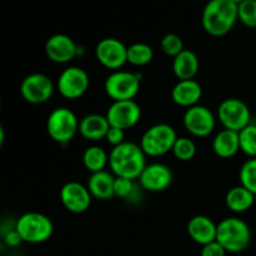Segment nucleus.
<instances>
[{
  "mask_svg": "<svg viewBox=\"0 0 256 256\" xmlns=\"http://www.w3.org/2000/svg\"><path fill=\"white\" fill-rule=\"evenodd\" d=\"M146 166V155L140 145L125 142L109 152V168L118 178L136 180Z\"/></svg>",
  "mask_w": 256,
  "mask_h": 256,
  "instance_id": "nucleus-1",
  "label": "nucleus"
},
{
  "mask_svg": "<svg viewBox=\"0 0 256 256\" xmlns=\"http://www.w3.org/2000/svg\"><path fill=\"white\" fill-rule=\"evenodd\" d=\"M238 20V5L232 0H209L202 10V28L212 36L229 34Z\"/></svg>",
  "mask_w": 256,
  "mask_h": 256,
  "instance_id": "nucleus-2",
  "label": "nucleus"
},
{
  "mask_svg": "<svg viewBox=\"0 0 256 256\" xmlns=\"http://www.w3.org/2000/svg\"><path fill=\"white\" fill-rule=\"evenodd\" d=\"M216 242L226 252L239 254L245 252L252 242L250 226L239 218H225L218 224Z\"/></svg>",
  "mask_w": 256,
  "mask_h": 256,
  "instance_id": "nucleus-3",
  "label": "nucleus"
},
{
  "mask_svg": "<svg viewBox=\"0 0 256 256\" xmlns=\"http://www.w3.org/2000/svg\"><path fill=\"white\" fill-rule=\"evenodd\" d=\"M178 138L176 130L172 125L160 122L145 130L139 145L146 156H162L172 152Z\"/></svg>",
  "mask_w": 256,
  "mask_h": 256,
  "instance_id": "nucleus-4",
  "label": "nucleus"
},
{
  "mask_svg": "<svg viewBox=\"0 0 256 256\" xmlns=\"http://www.w3.org/2000/svg\"><path fill=\"white\" fill-rule=\"evenodd\" d=\"M15 230L24 242L42 244L48 242L54 232V225L49 216L42 212H25L18 219Z\"/></svg>",
  "mask_w": 256,
  "mask_h": 256,
  "instance_id": "nucleus-5",
  "label": "nucleus"
},
{
  "mask_svg": "<svg viewBox=\"0 0 256 256\" xmlns=\"http://www.w3.org/2000/svg\"><path fill=\"white\" fill-rule=\"evenodd\" d=\"M142 75L138 72L116 70L108 75L104 82V90L112 102L134 100L140 92Z\"/></svg>",
  "mask_w": 256,
  "mask_h": 256,
  "instance_id": "nucleus-6",
  "label": "nucleus"
},
{
  "mask_svg": "<svg viewBox=\"0 0 256 256\" xmlns=\"http://www.w3.org/2000/svg\"><path fill=\"white\" fill-rule=\"evenodd\" d=\"M46 132L55 142L68 144L79 132V120L68 108H56L48 116Z\"/></svg>",
  "mask_w": 256,
  "mask_h": 256,
  "instance_id": "nucleus-7",
  "label": "nucleus"
},
{
  "mask_svg": "<svg viewBox=\"0 0 256 256\" xmlns=\"http://www.w3.org/2000/svg\"><path fill=\"white\" fill-rule=\"evenodd\" d=\"M218 119L224 129L242 132L252 124V112L249 106L238 98H228L218 106Z\"/></svg>",
  "mask_w": 256,
  "mask_h": 256,
  "instance_id": "nucleus-8",
  "label": "nucleus"
},
{
  "mask_svg": "<svg viewBox=\"0 0 256 256\" xmlns=\"http://www.w3.org/2000/svg\"><path fill=\"white\" fill-rule=\"evenodd\" d=\"M90 78L86 70L80 66H69L60 72L56 82L59 94L68 100H76L88 92Z\"/></svg>",
  "mask_w": 256,
  "mask_h": 256,
  "instance_id": "nucleus-9",
  "label": "nucleus"
},
{
  "mask_svg": "<svg viewBox=\"0 0 256 256\" xmlns=\"http://www.w3.org/2000/svg\"><path fill=\"white\" fill-rule=\"evenodd\" d=\"M54 82L48 75L34 72L24 78L20 84V94L30 104H44L54 94Z\"/></svg>",
  "mask_w": 256,
  "mask_h": 256,
  "instance_id": "nucleus-10",
  "label": "nucleus"
},
{
  "mask_svg": "<svg viewBox=\"0 0 256 256\" xmlns=\"http://www.w3.org/2000/svg\"><path fill=\"white\" fill-rule=\"evenodd\" d=\"M182 124L186 132L195 138H206L214 132L216 118L209 108L195 105L185 110Z\"/></svg>",
  "mask_w": 256,
  "mask_h": 256,
  "instance_id": "nucleus-11",
  "label": "nucleus"
},
{
  "mask_svg": "<svg viewBox=\"0 0 256 256\" xmlns=\"http://www.w3.org/2000/svg\"><path fill=\"white\" fill-rule=\"evenodd\" d=\"M95 58L104 68L116 72L128 62V46L119 39L105 38L95 46Z\"/></svg>",
  "mask_w": 256,
  "mask_h": 256,
  "instance_id": "nucleus-12",
  "label": "nucleus"
},
{
  "mask_svg": "<svg viewBox=\"0 0 256 256\" xmlns=\"http://www.w3.org/2000/svg\"><path fill=\"white\" fill-rule=\"evenodd\" d=\"M105 116H106L110 126L126 132L140 122L142 109L135 100L112 102Z\"/></svg>",
  "mask_w": 256,
  "mask_h": 256,
  "instance_id": "nucleus-13",
  "label": "nucleus"
},
{
  "mask_svg": "<svg viewBox=\"0 0 256 256\" xmlns=\"http://www.w3.org/2000/svg\"><path fill=\"white\" fill-rule=\"evenodd\" d=\"M59 196L62 206L72 214H82L92 205V196L86 185L78 182H69L62 185Z\"/></svg>",
  "mask_w": 256,
  "mask_h": 256,
  "instance_id": "nucleus-14",
  "label": "nucleus"
},
{
  "mask_svg": "<svg viewBox=\"0 0 256 256\" xmlns=\"http://www.w3.org/2000/svg\"><path fill=\"white\" fill-rule=\"evenodd\" d=\"M142 189L149 192H162L169 189L172 182V172L169 166L162 162L146 164L138 178Z\"/></svg>",
  "mask_w": 256,
  "mask_h": 256,
  "instance_id": "nucleus-15",
  "label": "nucleus"
},
{
  "mask_svg": "<svg viewBox=\"0 0 256 256\" xmlns=\"http://www.w3.org/2000/svg\"><path fill=\"white\" fill-rule=\"evenodd\" d=\"M45 54L56 64H68L79 54V46L74 40L65 34H54L45 42Z\"/></svg>",
  "mask_w": 256,
  "mask_h": 256,
  "instance_id": "nucleus-16",
  "label": "nucleus"
},
{
  "mask_svg": "<svg viewBox=\"0 0 256 256\" xmlns=\"http://www.w3.org/2000/svg\"><path fill=\"white\" fill-rule=\"evenodd\" d=\"M188 234L196 244L204 245L216 240L218 224H215L206 215H195L188 222Z\"/></svg>",
  "mask_w": 256,
  "mask_h": 256,
  "instance_id": "nucleus-17",
  "label": "nucleus"
},
{
  "mask_svg": "<svg viewBox=\"0 0 256 256\" xmlns=\"http://www.w3.org/2000/svg\"><path fill=\"white\" fill-rule=\"evenodd\" d=\"M202 96V88L195 79L179 80L172 90V102L186 109L199 104Z\"/></svg>",
  "mask_w": 256,
  "mask_h": 256,
  "instance_id": "nucleus-18",
  "label": "nucleus"
},
{
  "mask_svg": "<svg viewBox=\"0 0 256 256\" xmlns=\"http://www.w3.org/2000/svg\"><path fill=\"white\" fill-rule=\"evenodd\" d=\"M109 128V122L105 115L89 114L79 122V134L88 142H100L105 139Z\"/></svg>",
  "mask_w": 256,
  "mask_h": 256,
  "instance_id": "nucleus-19",
  "label": "nucleus"
},
{
  "mask_svg": "<svg viewBox=\"0 0 256 256\" xmlns=\"http://www.w3.org/2000/svg\"><path fill=\"white\" fill-rule=\"evenodd\" d=\"M115 175L112 172L102 170L92 172L88 179L86 188L90 195L98 200H109L114 198Z\"/></svg>",
  "mask_w": 256,
  "mask_h": 256,
  "instance_id": "nucleus-20",
  "label": "nucleus"
},
{
  "mask_svg": "<svg viewBox=\"0 0 256 256\" xmlns=\"http://www.w3.org/2000/svg\"><path fill=\"white\" fill-rule=\"evenodd\" d=\"M199 58L192 50L184 49L172 59V72L179 80H190L199 72Z\"/></svg>",
  "mask_w": 256,
  "mask_h": 256,
  "instance_id": "nucleus-21",
  "label": "nucleus"
},
{
  "mask_svg": "<svg viewBox=\"0 0 256 256\" xmlns=\"http://www.w3.org/2000/svg\"><path fill=\"white\" fill-rule=\"evenodd\" d=\"M212 150L222 159H230L240 152L239 132L222 129L212 140Z\"/></svg>",
  "mask_w": 256,
  "mask_h": 256,
  "instance_id": "nucleus-22",
  "label": "nucleus"
},
{
  "mask_svg": "<svg viewBox=\"0 0 256 256\" xmlns=\"http://www.w3.org/2000/svg\"><path fill=\"white\" fill-rule=\"evenodd\" d=\"M225 204L232 212L242 214L248 212L255 204V195L242 185L232 188L225 195Z\"/></svg>",
  "mask_w": 256,
  "mask_h": 256,
  "instance_id": "nucleus-23",
  "label": "nucleus"
},
{
  "mask_svg": "<svg viewBox=\"0 0 256 256\" xmlns=\"http://www.w3.org/2000/svg\"><path fill=\"white\" fill-rule=\"evenodd\" d=\"M82 164L92 174L102 172L109 165V154L99 145H92L82 154Z\"/></svg>",
  "mask_w": 256,
  "mask_h": 256,
  "instance_id": "nucleus-24",
  "label": "nucleus"
},
{
  "mask_svg": "<svg viewBox=\"0 0 256 256\" xmlns=\"http://www.w3.org/2000/svg\"><path fill=\"white\" fill-rule=\"evenodd\" d=\"M154 59V50L145 42H134L128 46V62L132 66H145Z\"/></svg>",
  "mask_w": 256,
  "mask_h": 256,
  "instance_id": "nucleus-25",
  "label": "nucleus"
},
{
  "mask_svg": "<svg viewBox=\"0 0 256 256\" xmlns=\"http://www.w3.org/2000/svg\"><path fill=\"white\" fill-rule=\"evenodd\" d=\"M172 152L179 162H190L196 155V144L190 138L180 136L175 142Z\"/></svg>",
  "mask_w": 256,
  "mask_h": 256,
  "instance_id": "nucleus-26",
  "label": "nucleus"
},
{
  "mask_svg": "<svg viewBox=\"0 0 256 256\" xmlns=\"http://www.w3.org/2000/svg\"><path fill=\"white\" fill-rule=\"evenodd\" d=\"M240 185L256 195V158H250L240 168Z\"/></svg>",
  "mask_w": 256,
  "mask_h": 256,
  "instance_id": "nucleus-27",
  "label": "nucleus"
},
{
  "mask_svg": "<svg viewBox=\"0 0 256 256\" xmlns=\"http://www.w3.org/2000/svg\"><path fill=\"white\" fill-rule=\"evenodd\" d=\"M240 152L249 158H256V124H249L239 132Z\"/></svg>",
  "mask_w": 256,
  "mask_h": 256,
  "instance_id": "nucleus-28",
  "label": "nucleus"
},
{
  "mask_svg": "<svg viewBox=\"0 0 256 256\" xmlns=\"http://www.w3.org/2000/svg\"><path fill=\"white\" fill-rule=\"evenodd\" d=\"M238 19L245 26L256 28V0H244L238 5Z\"/></svg>",
  "mask_w": 256,
  "mask_h": 256,
  "instance_id": "nucleus-29",
  "label": "nucleus"
},
{
  "mask_svg": "<svg viewBox=\"0 0 256 256\" xmlns=\"http://www.w3.org/2000/svg\"><path fill=\"white\" fill-rule=\"evenodd\" d=\"M160 48H162L164 54L174 59L176 55H179L184 50V42H182V39L179 35L174 34V32H169V34L162 36V42H160Z\"/></svg>",
  "mask_w": 256,
  "mask_h": 256,
  "instance_id": "nucleus-30",
  "label": "nucleus"
},
{
  "mask_svg": "<svg viewBox=\"0 0 256 256\" xmlns=\"http://www.w3.org/2000/svg\"><path fill=\"white\" fill-rule=\"evenodd\" d=\"M135 192H136L135 180L115 176L114 196L122 198V199H132Z\"/></svg>",
  "mask_w": 256,
  "mask_h": 256,
  "instance_id": "nucleus-31",
  "label": "nucleus"
},
{
  "mask_svg": "<svg viewBox=\"0 0 256 256\" xmlns=\"http://www.w3.org/2000/svg\"><path fill=\"white\" fill-rule=\"evenodd\" d=\"M105 140H106L112 148L118 146V145L125 142V130L110 126L106 132V136H105Z\"/></svg>",
  "mask_w": 256,
  "mask_h": 256,
  "instance_id": "nucleus-32",
  "label": "nucleus"
},
{
  "mask_svg": "<svg viewBox=\"0 0 256 256\" xmlns=\"http://www.w3.org/2000/svg\"><path fill=\"white\" fill-rule=\"evenodd\" d=\"M226 255V250L215 240V242H210V244L202 246V252L200 256H225Z\"/></svg>",
  "mask_w": 256,
  "mask_h": 256,
  "instance_id": "nucleus-33",
  "label": "nucleus"
},
{
  "mask_svg": "<svg viewBox=\"0 0 256 256\" xmlns=\"http://www.w3.org/2000/svg\"><path fill=\"white\" fill-rule=\"evenodd\" d=\"M22 238H20L19 232H16V230H12V232H8L6 235H5V242H6V245H9V246H18V245L22 242Z\"/></svg>",
  "mask_w": 256,
  "mask_h": 256,
  "instance_id": "nucleus-34",
  "label": "nucleus"
},
{
  "mask_svg": "<svg viewBox=\"0 0 256 256\" xmlns=\"http://www.w3.org/2000/svg\"><path fill=\"white\" fill-rule=\"evenodd\" d=\"M4 140H5V132L2 129V124H0V149H2V144H4Z\"/></svg>",
  "mask_w": 256,
  "mask_h": 256,
  "instance_id": "nucleus-35",
  "label": "nucleus"
},
{
  "mask_svg": "<svg viewBox=\"0 0 256 256\" xmlns=\"http://www.w3.org/2000/svg\"><path fill=\"white\" fill-rule=\"evenodd\" d=\"M232 2H235V4H236V5H239L240 2H244V0H232Z\"/></svg>",
  "mask_w": 256,
  "mask_h": 256,
  "instance_id": "nucleus-36",
  "label": "nucleus"
},
{
  "mask_svg": "<svg viewBox=\"0 0 256 256\" xmlns=\"http://www.w3.org/2000/svg\"><path fill=\"white\" fill-rule=\"evenodd\" d=\"M0 108H2V98H0Z\"/></svg>",
  "mask_w": 256,
  "mask_h": 256,
  "instance_id": "nucleus-37",
  "label": "nucleus"
},
{
  "mask_svg": "<svg viewBox=\"0 0 256 256\" xmlns=\"http://www.w3.org/2000/svg\"><path fill=\"white\" fill-rule=\"evenodd\" d=\"M255 204H256V195H255Z\"/></svg>",
  "mask_w": 256,
  "mask_h": 256,
  "instance_id": "nucleus-38",
  "label": "nucleus"
}]
</instances>
